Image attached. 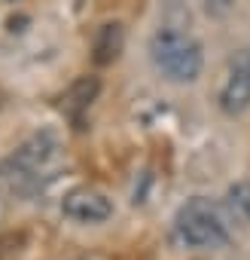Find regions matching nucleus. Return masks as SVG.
<instances>
[{"label":"nucleus","mask_w":250,"mask_h":260,"mask_svg":"<svg viewBox=\"0 0 250 260\" xmlns=\"http://www.w3.org/2000/svg\"><path fill=\"white\" fill-rule=\"evenodd\" d=\"M125 46V31L122 25H104L95 37V61L98 64H110Z\"/></svg>","instance_id":"obj_7"},{"label":"nucleus","mask_w":250,"mask_h":260,"mask_svg":"<svg viewBox=\"0 0 250 260\" xmlns=\"http://www.w3.org/2000/svg\"><path fill=\"white\" fill-rule=\"evenodd\" d=\"M177 236L189 248H223L229 242V223L220 205H214L204 196H195L180 205L177 211Z\"/></svg>","instance_id":"obj_3"},{"label":"nucleus","mask_w":250,"mask_h":260,"mask_svg":"<svg viewBox=\"0 0 250 260\" xmlns=\"http://www.w3.org/2000/svg\"><path fill=\"white\" fill-rule=\"evenodd\" d=\"M61 211L70 217V220H79V223H101L113 214V202L98 193V190H89V187H76L64 196L61 202Z\"/></svg>","instance_id":"obj_4"},{"label":"nucleus","mask_w":250,"mask_h":260,"mask_svg":"<svg viewBox=\"0 0 250 260\" xmlns=\"http://www.w3.org/2000/svg\"><path fill=\"white\" fill-rule=\"evenodd\" d=\"M226 211L238 223H250V181H238L226 193Z\"/></svg>","instance_id":"obj_8"},{"label":"nucleus","mask_w":250,"mask_h":260,"mask_svg":"<svg viewBox=\"0 0 250 260\" xmlns=\"http://www.w3.org/2000/svg\"><path fill=\"white\" fill-rule=\"evenodd\" d=\"M150 58L156 64V71L171 80V83H192L198 80L201 74V46L183 34V31H171V28H162L153 34L150 40Z\"/></svg>","instance_id":"obj_2"},{"label":"nucleus","mask_w":250,"mask_h":260,"mask_svg":"<svg viewBox=\"0 0 250 260\" xmlns=\"http://www.w3.org/2000/svg\"><path fill=\"white\" fill-rule=\"evenodd\" d=\"M58 159V141L43 132L31 138L16 156L0 162V196H16V193H34L43 178H52Z\"/></svg>","instance_id":"obj_1"},{"label":"nucleus","mask_w":250,"mask_h":260,"mask_svg":"<svg viewBox=\"0 0 250 260\" xmlns=\"http://www.w3.org/2000/svg\"><path fill=\"white\" fill-rule=\"evenodd\" d=\"M220 104L226 113H241L250 107V61H238L220 92Z\"/></svg>","instance_id":"obj_5"},{"label":"nucleus","mask_w":250,"mask_h":260,"mask_svg":"<svg viewBox=\"0 0 250 260\" xmlns=\"http://www.w3.org/2000/svg\"><path fill=\"white\" fill-rule=\"evenodd\" d=\"M98 80L95 77H82V80H76L70 89H67V95H64V113L70 116V119H76L79 122V116H82V110L95 101V95H98Z\"/></svg>","instance_id":"obj_6"}]
</instances>
